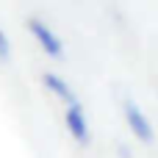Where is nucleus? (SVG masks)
Here are the masks:
<instances>
[{
    "mask_svg": "<svg viewBox=\"0 0 158 158\" xmlns=\"http://www.w3.org/2000/svg\"><path fill=\"white\" fill-rule=\"evenodd\" d=\"M64 122H67V131H69V136H72L78 144H89V142H92V131H89V122H86L83 106H81L78 100H75V103H67Z\"/></svg>",
    "mask_w": 158,
    "mask_h": 158,
    "instance_id": "obj_3",
    "label": "nucleus"
},
{
    "mask_svg": "<svg viewBox=\"0 0 158 158\" xmlns=\"http://www.w3.org/2000/svg\"><path fill=\"white\" fill-rule=\"evenodd\" d=\"M28 31H31V36L36 39V44H39L50 58H64V44H61V39L53 33L50 25H44L42 19L31 17V19H28Z\"/></svg>",
    "mask_w": 158,
    "mask_h": 158,
    "instance_id": "obj_2",
    "label": "nucleus"
},
{
    "mask_svg": "<svg viewBox=\"0 0 158 158\" xmlns=\"http://www.w3.org/2000/svg\"><path fill=\"white\" fill-rule=\"evenodd\" d=\"M122 117H125V125L131 128V133L139 139V142H144V144H150L153 139H156V133H153V125H150V119L144 117V111L131 100V97H125L122 100Z\"/></svg>",
    "mask_w": 158,
    "mask_h": 158,
    "instance_id": "obj_1",
    "label": "nucleus"
},
{
    "mask_svg": "<svg viewBox=\"0 0 158 158\" xmlns=\"http://www.w3.org/2000/svg\"><path fill=\"white\" fill-rule=\"evenodd\" d=\"M11 61V42L6 36V31L0 28V64H8Z\"/></svg>",
    "mask_w": 158,
    "mask_h": 158,
    "instance_id": "obj_5",
    "label": "nucleus"
},
{
    "mask_svg": "<svg viewBox=\"0 0 158 158\" xmlns=\"http://www.w3.org/2000/svg\"><path fill=\"white\" fill-rule=\"evenodd\" d=\"M42 83H44V86H47L58 100H64V103H75V100H78L75 92L69 89V83H67L64 78H58L56 72H44V75H42Z\"/></svg>",
    "mask_w": 158,
    "mask_h": 158,
    "instance_id": "obj_4",
    "label": "nucleus"
}]
</instances>
